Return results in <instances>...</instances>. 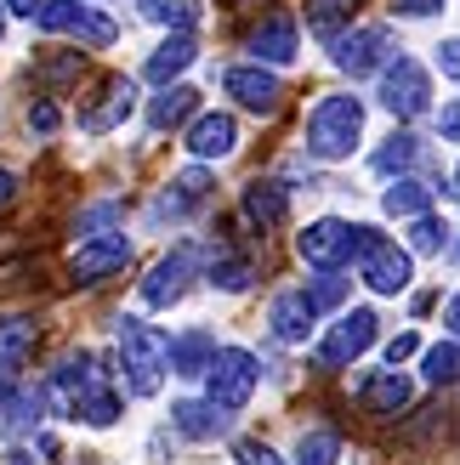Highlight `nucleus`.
I'll return each instance as SVG.
<instances>
[{"mask_svg": "<svg viewBox=\"0 0 460 465\" xmlns=\"http://www.w3.org/2000/svg\"><path fill=\"white\" fill-rule=\"evenodd\" d=\"M211 363H216V341L205 330H188V335L171 341V375L199 381V375H211Z\"/></svg>", "mask_w": 460, "mask_h": 465, "instance_id": "15", "label": "nucleus"}, {"mask_svg": "<svg viewBox=\"0 0 460 465\" xmlns=\"http://www.w3.org/2000/svg\"><path fill=\"white\" fill-rule=\"evenodd\" d=\"M75 17H80L75 0H35V23H40L45 35H68V29H75Z\"/></svg>", "mask_w": 460, "mask_h": 465, "instance_id": "29", "label": "nucleus"}, {"mask_svg": "<svg viewBox=\"0 0 460 465\" xmlns=\"http://www.w3.org/2000/svg\"><path fill=\"white\" fill-rule=\"evenodd\" d=\"M404 358H415V335H398V341H386V363H404Z\"/></svg>", "mask_w": 460, "mask_h": 465, "instance_id": "42", "label": "nucleus"}, {"mask_svg": "<svg viewBox=\"0 0 460 465\" xmlns=\"http://www.w3.org/2000/svg\"><path fill=\"white\" fill-rule=\"evenodd\" d=\"M455 262H460V244H455Z\"/></svg>", "mask_w": 460, "mask_h": 465, "instance_id": "50", "label": "nucleus"}, {"mask_svg": "<svg viewBox=\"0 0 460 465\" xmlns=\"http://www.w3.org/2000/svg\"><path fill=\"white\" fill-rule=\"evenodd\" d=\"M415 153H421L415 136H393V143H386V148L370 159V165H375L381 176H393V171H409V165H415Z\"/></svg>", "mask_w": 460, "mask_h": 465, "instance_id": "33", "label": "nucleus"}, {"mask_svg": "<svg viewBox=\"0 0 460 465\" xmlns=\"http://www.w3.org/2000/svg\"><path fill=\"white\" fill-rule=\"evenodd\" d=\"M444 0H398V12H409V17H426V12H438Z\"/></svg>", "mask_w": 460, "mask_h": 465, "instance_id": "43", "label": "nucleus"}, {"mask_svg": "<svg viewBox=\"0 0 460 465\" xmlns=\"http://www.w3.org/2000/svg\"><path fill=\"white\" fill-rule=\"evenodd\" d=\"M285 211H290V199H285V188H279V182H250V188H245V216L250 222H262V227H279L285 222Z\"/></svg>", "mask_w": 460, "mask_h": 465, "instance_id": "23", "label": "nucleus"}, {"mask_svg": "<svg viewBox=\"0 0 460 465\" xmlns=\"http://www.w3.org/2000/svg\"><path fill=\"white\" fill-rule=\"evenodd\" d=\"M205 199H211V176H205V171H182V176L171 182V188L159 193L154 216H188L194 204H205Z\"/></svg>", "mask_w": 460, "mask_h": 465, "instance_id": "17", "label": "nucleus"}, {"mask_svg": "<svg viewBox=\"0 0 460 465\" xmlns=\"http://www.w3.org/2000/svg\"><path fill=\"white\" fill-rule=\"evenodd\" d=\"M409 398H415V386H409L398 369H386V375H375L364 386V409L370 414H398V409H409Z\"/></svg>", "mask_w": 460, "mask_h": 465, "instance_id": "22", "label": "nucleus"}, {"mask_svg": "<svg viewBox=\"0 0 460 465\" xmlns=\"http://www.w3.org/2000/svg\"><path fill=\"white\" fill-rule=\"evenodd\" d=\"M12 199H17V176H12V171H0V211H6Z\"/></svg>", "mask_w": 460, "mask_h": 465, "instance_id": "44", "label": "nucleus"}, {"mask_svg": "<svg viewBox=\"0 0 460 465\" xmlns=\"http://www.w3.org/2000/svg\"><path fill=\"white\" fill-rule=\"evenodd\" d=\"M57 120H63L57 103H35V108H29V131H35V136H52V131H57Z\"/></svg>", "mask_w": 460, "mask_h": 465, "instance_id": "38", "label": "nucleus"}, {"mask_svg": "<svg viewBox=\"0 0 460 465\" xmlns=\"http://www.w3.org/2000/svg\"><path fill=\"white\" fill-rule=\"evenodd\" d=\"M40 323L35 318H0V363H23V352H35Z\"/></svg>", "mask_w": 460, "mask_h": 465, "instance_id": "26", "label": "nucleus"}, {"mask_svg": "<svg viewBox=\"0 0 460 465\" xmlns=\"http://www.w3.org/2000/svg\"><path fill=\"white\" fill-rule=\"evenodd\" d=\"M0 35H6V6H0Z\"/></svg>", "mask_w": 460, "mask_h": 465, "instance_id": "48", "label": "nucleus"}, {"mask_svg": "<svg viewBox=\"0 0 460 465\" xmlns=\"http://www.w3.org/2000/svg\"><path fill=\"white\" fill-rule=\"evenodd\" d=\"M6 12H23V17H35V0H6Z\"/></svg>", "mask_w": 460, "mask_h": 465, "instance_id": "47", "label": "nucleus"}, {"mask_svg": "<svg viewBox=\"0 0 460 465\" xmlns=\"http://www.w3.org/2000/svg\"><path fill=\"white\" fill-rule=\"evenodd\" d=\"M307 295H313V307H341V301H347V278H341V272H325Z\"/></svg>", "mask_w": 460, "mask_h": 465, "instance_id": "36", "label": "nucleus"}, {"mask_svg": "<svg viewBox=\"0 0 460 465\" xmlns=\"http://www.w3.org/2000/svg\"><path fill=\"white\" fill-rule=\"evenodd\" d=\"M364 244H370V227H353L341 216H325V222H313V227L295 232V255H302L307 267H325V272H335L341 262L364 255Z\"/></svg>", "mask_w": 460, "mask_h": 465, "instance_id": "3", "label": "nucleus"}, {"mask_svg": "<svg viewBox=\"0 0 460 465\" xmlns=\"http://www.w3.org/2000/svg\"><path fill=\"white\" fill-rule=\"evenodd\" d=\"M370 341H375V312H370V307L341 312L335 330L325 335V346H318V358H325L330 369H341V363H353L358 352H370Z\"/></svg>", "mask_w": 460, "mask_h": 465, "instance_id": "9", "label": "nucleus"}, {"mask_svg": "<svg viewBox=\"0 0 460 465\" xmlns=\"http://www.w3.org/2000/svg\"><path fill=\"white\" fill-rule=\"evenodd\" d=\"M381 204H386V216H426L432 188H426V182H415V176H398L393 188L381 193Z\"/></svg>", "mask_w": 460, "mask_h": 465, "instance_id": "24", "label": "nucleus"}, {"mask_svg": "<svg viewBox=\"0 0 460 465\" xmlns=\"http://www.w3.org/2000/svg\"><path fill=\"white\" fill-rule=\"evenodd\" d=\"M234 460H239V465H279V454H273L267 443H256V437H245V443L234 449Z\"/></svg>", "mask_w": 460, "mask_h": 465, "instance_id": "37", "label": "nucleus"}, {"mask_svg": "<svg viewBox=\"0 0 460 465\" xmlns=\"http://www.w3.org/2000/svg\"><path fill=\"white\" fill-rule=\"evenodd\" d=\"M449 239V227L438 216H415V227H409V250H421V255H438Z\"/></svg>", "mask_w": 460, "mask_h": 465, "instance_id": "35", "label": "nucleus"}, {"mask_svg": "<svg viewBox=\"0 0 460 465\" xmlns=\"http://www.w3.org/2000/svg\"><path fill=\"white\" fill-rule=\"evenodd\" d=\"M222 85H227V97H239V108H250V114H279L285 108V85L267 74V68H227L222 74Z\"/></svg>", "mask_w": 460, "mask_h": 465, "instance_id": "10", "label": "nucleus"}, {"mask_svg": "<svg viewBox=\"0 0 460 465\" xmlns=\"http://www.w3.org/2000/svg\"><path fill=\"white\" fill-rule=\"evenodd\" d=\"M234 148H239L234 114H199V120L188 125V153L194 159H227Z\"/></svg>", "mask_w": 460, "mask_h": 465, "instance_id": "13", "label": "nucleus"}, {"mask_svg": "<svg viewBox=\"0 0 460 465\" xmlns=\"http://www.w3.org/2000/svg\"><path fill=\"white\" fill-rule=\"evenodd\" d=\"M455 188H460V165H455Z\"/></svg>", "mask_w": 460, "mask_h": 465, "instance_id": "49", "label": "nucleus"}, {"mask_svg": "<svg viewBox=\"0 0 460 465\" xmlns=\"http://www.w3.org/2000/svg\"><path fill=\"white\" fill-rule=\"evenodd\" d=\"M256 358L245 352V346H222L216 363H211V375H205V391H211V403L222 414H239L250 403V391H256Z\"/></svg>", "mask_w": 460, "mask_h": 465, "instance_id": "5", "label": "nucleus"}, {"mask_svg": "<svg viewBox=\"0 0 460 465\" xmlns=\"http://www.w3.org/2000/svg\"><path fill=\"white\" fill-rule=\"evenodd\" d=\"M358 267H364V284H370L375 295H398V290H409V255H404L393 239H381L375 227H370V244H364Z\"/></svg>", "mask_w": 460, "mask_h": 465, "instance_id": "6", "label": "nucleus"}, {"mask_svg": "<svg viewBox=\"0 0 460 465\" xmlns=\"http://www.w3.org/2000/svg\"><path fill=\"white\" fill-rule=\"evenodd\" d=\"M375 97L386 114H398V120H421V114L432 108V80H426V68L415 57H393L381 68V85H375Z\"/></svg>", "mask_w": 460, "mask_h": 465, "instance_id": "4", "label": "nucleus"}, {"mask_svg": "<svg viewBox=\"0 0 460 465\" xmlns=\"http://www.w3.org/2000/svg\"><path fill=\"white\" fill-rule=\"evenodd\" d=\"M125 262H131V239H125V232H97V239H85V244L75 250L68 278H75V284H97V278L120 272Z\"/></svg>", "mask_w": 460, "mask_h": 465, "instance_id": "8", "label": "nucleus"}, {"mask_svg": "<svg viewBox=\"0 0 460 465\" xmlns=\"http://www.w3.org/2000/svg\"><path fill=\"white\" fill-rule=\"evenodd\" d=\"M40 414H45V398L29 386H12L6 398H0V437H12V431H35L40 426Z\"/></svg>", "mask_w": 460, "mask_h": 465, "instance_id": "18", "label": "nucleus"}, {"mask_svg": "<svg viewBox=\"0 0 460 465\" xmlns=\"http://www.w3.org/2000/svg\"><path fill=\"white\" fill-rule=\"evenodd\" d=\"M188 278H194V250L182 244V250H171L165 262L143 278V301H148V307H176V301L188 295Z\"/></svg>", "mask_w": 460, "mask_h": 465, "instance_id": "11", "label": "nucleus"}, {"mask_svg": "<svg viewBox=\"0 0 460 465\" xmlns=\"http://www.w3.org/2000/svg\"><path fill=\"white\" fill-rule=\"evenodd\" d=\"M250 52H256V63H290L295 57V23L285 12L262 17V29L250 35Z\"/></svg>", "mask_w": 460, "mask_h": 465, "instance_id": "16", "label": "nucleus"}, {"mask_svg": "<svg viewBox=\"0 0 460 465\" xmlns=\"http://www.w3.org/2000/svg\"><path fill=\"white\" fill-rule=\"evenodd\" d=\"M136 12L159 29H194L199 23V0H136Z\"/></svg>", "mask_w": 460, "mask_h": 465, "instance_id": "25", "label": "nucleus"}, {"mask_svg": "<svg viewBox=\"0 0 460 465\" xmlns=\"http://www.w3.org/2000/svg\"><path fill=\"white\" fill-rule=\"evenodd\" d=\"M194 108H199V91H194V85H165V91L148 103V125H154V131H171V125L188 120Z\"/></svg>", "mask_w": 460, "mask_h": 465, "instance_id": "21", "label": "nucleus"}, {"mask_svg": "<svg viewBox=\"0 0 460 465\" xmlns=\"http://www.w3.org/2000/svg\"><path fill=\"white\" fill-rule=\"evenodd\" d=\"M131 103H136V85L131 80H108L103 85V97L91 103V108H80V131H91V136H103V131H114L131 114Z\"/></svg>", "mask_w": 460, "mask_h": 465, "instance_id": "14", "label": "nucleus"}, {"mask_svg": "<svg viewBox=\"0 0 460 465\" xmlns=\"http://www.w3.org/2000/svg\"><path fill=\"white\" fill-rule=\"evenodd\" d=\"M335 454H341L335 431H307L302 449H295V465H335Z\"/></svg>", "mask_w": 460, "mask_h": 465, "instance_id": "32", "label": "nucleus"}, {"mask_svg": "<svg viewBox=\"0 0 460 465\" xmlns=\"http://www.w3.org/2000/svg\"><path fill=\"white\" fill-rule=\"evenodd\" d=\"M114 222H120V204H97V211L80 216V232H91V239H97V227H114Z\"/></svg>", "mask_w": 460, "mask_h": 465, "instance_id": "39", "label": "nucleus"}, {"mask_svg": "<svg viewBox=\"0 0 460 465\" xmlns=\"http://www.w3.org/2000/svg\"><path fill=\"white\" fill-rule=\"evenodd\" d=\"M386 63H393V35L375 29V23L335 40V68H341V74H353V80L358 74H375V68H386Z\"/></svg>", "mask_w": 460, "mask_h": 465, "instance_id": "7", "label": "nucleus"}, {"mask_svg": "<svg viewBox=\"0 0 460 465\" xmlns=\"http://www.w3.org/2000/svg\"><path fill=\"white\" fill-rule=\"evenodd\" d=\"M68 35L85 40V45H114V35H120V29H114L103 12H85V6H80V17H75V29H68Z\"/></svg>", "mask_w": 460, "mask_h": 465, "instance_id": "34", "label": "nucleus"}, {"mask_svg": "<svg viewBox=\"0 0 460 465\" xmlns=\"http://www.w3.org/2000/svg\"><path fill=\"white\" fill-rule=\"evenodd\" d=\"M438 136H444V143H460V97L444 103V114H438Z\"/></svg>", "mask_w": 460, "mask_h": 465, "instance_id": "40", "label": "nucleus"}, {"mask_svg": "<svg viewBox=\"0 0 460 465\" xmlns=\"http://www.w3.org/2000/svg\"><path fill=\"white\" fill-rule=\"evenodd\" d=\"M438 68H444L449 80H460V40H444L438 45Z\"/></svg>", "mask_w": 460, "mask_h": 465, "instance_id": "41", "label": "nucleus"}, {"mask_svg": "<svg viewBox=\"0 0 460 465\" xmlns=\"http://www.w3.org/2000/svg\"><path fill=\"white\" fill-rule=\"evenodd\" d=\"M211 284L216 290H245L250 284V255H234V250H222V255H211Z\"/></svg>", "mask_w": 460, "mask_h": 465, "instance_id": "27", "label": "nucleus"}, {"mask_svg": "<svg viewBox=\"0 0 460 465\" xmlns=\"http://www.w3.org/2000/svg\"><path fill=\"white\" fill-rule=\"evenodd\" d=\"M353 6H358V0H307V23H313L325 40H335V23L353 17Z\"/></svg>", "mask_w": 460, "mask_h": 465, "instance_id": "31", "label": "nucleus"}, {"mask_svg": "<svg viewBox=\"0 0 460 465\" xmlns=\"http://www.w3.org/2000/svg\"><path fill=\"white\" fill-rule=\"evenodd\" d=\"M194 57H199V45H194L188 35L176 29L171 40H159V45H154V57H148V80H159V85H171V80H176V74H182V68H188Z\"/></svg>", "mask_w": 460, "mask_h": 465, "instance_id": "19", "label": "nucleus"}, {"mask_svg": "<svg viewBox=\"0 0 460 465\" xmlns=\"http://www.w3.org/2000/svg\"><path fill=\"white\" fill-rule=\"evenodd\" d=\"M120 363H125V386L136 398H154L159 381H165V369H171V335L154 330V323L125 318L120 323Z\"/></svg>", "mask_w": 460, "mask_h": 465, "instance_id": "1", "label": "nucleus"}, {"mask_svg": "<svg viewBox=\"0 0 460 465\" xmlns=\"http://www.w3.org/2000/svg\"><path fill=\"white\" fill-rule=\"evenodd\" d=\"M80 68H85L80 52H52V57H40V63H35V80L57 91V85H68V80H80Z\"/></svg>", "mask_w": 460, "mask_h": 465, "instance_id": "28", "label": "nucleus"}, {"mask_svg": "<svg viewBox=\"0 0 460 465\" xmlns=\"http://www.w3.org/2000/svg\"><path fill=\"white\" fill-rule=\"evenodd\" d=\"M444 323H449V335H460V295L449 301V312H444Z\"/></svg>", "mask_w": 460, "mask_h": 465, "instance_id": "45", "label": "nucleus"}, {"mask_svg": "<svg viewBox=\"0 0 460 465\" xmlns=\"http://www.w3.org/2000/svg\"><path fill=\"white\" fill-rule=\"evenodd\" d=\"M171 426L182 431V437H194V443H211V437H222V426H227V414H216V403H176L171 409Z\"/></svg>", "mask_w": 460, "mask_h": 465, "instance_id": "20", "label": "nucleus"}, {"mask_svg": "<svg viewBox=\"0 0 460 465\" xmlns=\"http://www.w3.org/2000/svg\"><path fill=\"white\" fill-rule=\"evenodd\" d=\"M313 295L307 290H285V295H273V307H267V323H273V335H279L285 346L295 341H307L313 335Z\"/></svg>", "mask_w": 460, "mask_h": 465, "instance_id": "12", "label": "nucleus"}, {"mask_svg": "<svg viewBox=\"0 0 460 465\" xmlns=\"http://www.w3.org/2000/svg\"><path fill=\"white\" fill-rule=\"evenodd\" d=\"M0 465H35V454H23V449H12L6 460H0Z\"/></svg>", "mask_w": 460, "mask_h": 465, "instance_id": "46", "label": "nucleus"}, {"mask_svg": "<svg viewBox=\"0 0 460 465\" xmlns=\"http://www.w3.org/2000/svg\"><path fill=\"white\" fill-rule=\"evenodd\" d=\"M358 136H364V103L358 97H325L307 114L302 143L313 159H347L358 148Z\"/></svg>", "mask_w": 460, "mask_h": 465, "instance_id": "2", "label": "nucleus"}, {"mask_svg": "<svg viewBox=\"0 0 460 465\" xmlns=\"http://www.w3.org/2000/svg\"><path fill=\"white\" fill-rule=\"evenodd\" d=\"M426 381L432 386H455L460 381V346L455 341H444V346H432V352H426Z\"/></svg>", "mask_w": 460, "mask_h": 465, "instance_id": "30", "label": "nucleus"}]
</instances>
